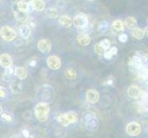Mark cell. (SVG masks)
Here are the masks:
<instances>
[{"mask_svg":"<svg viewBox=\"0 0 148 138\" xmlns=\"http://www.w3.org/2000/svg\"><path fill=\"white\" fill-rule=\"evenodd\" d=\"M49 110H50L49 105L46 102H40L38 104H36L34 109V113L36 118L40 122H45L48 117Z\"/></svg>","mask_w":148,"mask_h":138,"instance_id":"1","label":"cell"},{"mask_svg":"<svg viewBox=\"0 0 148 138\" xmlns=\"http://www.w3.org/2000/svg\"><path fill=\"white\" fill-rule=\"evenodd\" d=\"M83 123L87 130L95 131L98 128V119L94 112L87 113L83 118Z\"/></svg>","mask_w":148,"mask_h":138,"instance_id":"2","label":"cell"},{"mask_svg":"<svg viewBox=\"0 0 148 138\" xmlns=\"http://www.w3.org/2000/svg\"><path fill=\"white\" fill-rule=\"evenodd\" d=\"M74 26H75L78 30H86L88 25H89V20H88L87 16H85L84 14H78L74 17Z\"/></svg>","mask_w":148,"mask_h":138,"instance_id":"3","label":"cell"},{"mask_svg":"<svg viewBox=\"0 0 148 138\" xmlns=\"http://www.w3.org/2000/svg\"><path fill=\"white\" fill-rule=\"evenodd\" d=\"M0 34H1L2 38L5 41H13L16 37L15 30L11 29L10 27H8V26H4L1 28V30H0Z\"/></svg>","mask_w":148,"mask_h":138,"instance_id":"4","label":"cell"},{"mask_svg":"<svg viewBox=\"0 0 148 138\" xmlns=\"http://www.w3.org/2000/svg\"><path fill=\"white\" fill-rule=\"evenodd\" d=\"M126 132H127L128 135H130L136 136V135H139L141 133L142 127H141V125L138 122H130V123L127 124Z\"/></svg>","mask_w":148,"mask_h":138,"instance_id":"5","label":"cell"},{"mask_svg":"<svg viewBox=\"0 0 148 138\" xmlns=\"http://www.w3.org/2000/svg\"><path fill=\"white\" fill-rule=\"evenodd\" d=\"M46 63H47L48 67L52 70H58L61 67V60L59 59V57L55 56V55L49 56L46 60Z\"/></svg>","mask_w":148,"mask_h":138,"instance_id":"6","label":"cell"},{"mask_svg":"<svg viewBox=\"0 0 148 138\" xmlns=\"http://www.w3.org/2000/svg\"><path fill=\"white\" fill-rule=\"evenodd\" d=\"M100 99L99 92L95 89H88L86 92V99L89 103H96Z\"/></svg>","mask_w":148,"mask_h":138,"instance_id":"7","label":"cell"},{"mask_svg":"<svg viewBox=\"0 0 148 138\" xmlns=\"http://www.w3.org/2000/svg\"><path fill=\"white\" fill-rule=\"evenodd\" d=\"M127 92H128V95L132 99L142 98V95H143V91L141 90V89H140V87H138L137 86H135V85L130 86Z\"/></svg>","mask_w":148,"mask_h":138,"instance_id":"8","label":"cell"},{"mask_svg":"<svg viewBox=\"0 0 148 138\" xmlns=\"http://www.w3.org/2000/svg\"><path fill=\"white\" fill-rule=\"evenodd\" d=\"M37 47L41 51L42 53H48L51 50V43L49 40H41L39 41L38 44H37Z\"/></svg>","mask_w":148,"mask_h":138,"instance_id":"9","label":"cell"},{"mask_svg":"<svg viewBox=\"0 0 148 138\" xmlns=\"http://www.w3.org/2000/svg\"><path fill=\"white\" fill-rule=\"evenodd\" d=\"M0 64L5 68L10 67L12 66V58L10 57V55L7 53H3L0 55Z\"/></svg>","mask_w":148,"mask_h":138,"instance_id":"10","label":"cell"},{"mask_svg":"<svg viewBox=\"0 0 148 138\" xmlns=\"http://www.w3.org/2000/svg\"><path fill=\"white\" fill-rule=\"evenodd\" d=\"M77 41H78L79 44L86 46L88 44H90L91 37L89 36V34H87V33H80L77 36Z\"/></svg>","mask_w":148,"mask_h":138,"instance_id":"11","label":"cell"},{"mask_svg":"<svg viewBox=\"0 0 148 138\" xmlns=\"http://www.w3.org/2000/svg\"><path fill=\"white\" fill-rule=\"evenodd\" d=\"M129 64L130 66H131L132 68H133L134 70H140V69L142 68V64H141V59L137 57V56H133L131 58V60H130L129 62Z\"/></svg>","mask_w":148,"mask_h":138,"instance_id":"12","label":"cell"},{"mask_svg":"<svg viewBox=\"0 0 148 138\" xmlns=\"http://www.w3.org/2000/svg\"><path fill=\"white\" fill-rule=\"evenodd\" d=\"M124 26L128 28V29H134V28H136L137 26V20L136 18L134 17H127L125 18V21H124Z\"/></svg>","mask_w":148,"mask_h":138,"instance_id":"13","label":"cell"},{"mask_svg":"<svg viewBox=\"0 0 148 138\" xmlns=\"http://www.w3.org/2000/svg\"><path fill=\"white\" fill-rule=\"evenodd\" d=\"M27 75H28V73L24 67L18 66L15 68V76L18 78H20V79H25L27 77Z\"/></svg>","mask_w":148,"mask_h":138,"instance_id":"14","label":"cell"},{"mask_svg":"<svg viewBox=\"0 0 148 138\" xmlns=\"http://www.w3.org/2000/svg\"><path fill=\"white\" fill-rule=\"evenodd\" d=\"M59 24L64 28H69L72 24V20L69 16L64 15L59 18Z\"/></svg>","mask_w":148,"mask_h":138,"instance_id":"15","label":"cell"},{"mask_svg":"<svg viewBox=\"0 0 148 138\" xmlns=\"http://www.w3.org/2000/svg\"><path fill=\"white\" fill-rule=\"evenodd\" d=\"M132 35L137 40H141L145 37V30L140 29V28H134V29L132 30Z\"/></svg>","mask_w":148,"mask_h":138,"instance_id":"16","label":"cell"},{"mask_svg":"<svg viewBox=\"0 0 148 138\" xmlns=\"http://www.w3.org/2000/svg\"><path fill=\"white\" fill-rule=\"evenodd\" d=\"M34 6V8L37 11H42L44 10L45 7V3L44 1H41V0H34V1L31 2Z\"/></svg>","mask_w":148,"mask_h":138,"instance_id":"17","label":"cell"},{"mask_svg":"<svg viewBox=\"0 0 148 138\" xmlns=\"http://www.w3.org/2000/svg\"><path fill=\"white\" fill-rule=\"evenodd\" d=\"M28 17V12H23V11H16L15 12V18L18 21H21V22H24L27 20Z\"/></svg>","mask_w":148,"mask_h":138,"instance_id":"18","label":"cell"},{"mask_svg":"<svg viewBox=\"0 0 148 138\" xmlns=\"http://www.w3.org/2000/svg\"><path fill=\"white\" fill-rule=\"evenodd\" d=\"M108 29H109V23L108 20H102L98 24V26H97V30L100 33H104Z\"/></svg>","mask_w":148,"mask_h":138,"instance_id":"19","label":"cell"},{"mask_svg":"<svg viewBox=\"0 0 148 138\" xmlns=\"http://www.w3.org/2000/svg\"><path fill=\"white\" fill-rule=\"evenodd\" d=\"M20 33L22 38L27 39L31 34V29L28 25H23L20 28Z\"/></svg>","mask_w":148,"mask_h":138,"instance_id":"20","label":"cell"},{"mask_svg":"<svg viewBox=\"0 0 148 138\" xmlns=\"http://www.w3.org/2000/svg\"><path fill=\"white\" fill-rule=\"evenodd\" d=\"M117 53H118V49H117V47H115V46H113V47H111V48H109L108 50H106V53H105V54H104V57L106 58V59H111L112 58L114 55H116L117 54Z\"/></svg>","mask_w":148,"mask_h":138,"instance_id":"21","label":"cell"},{"mask_svg":"<svg viewBox=\"0 0 148 138\" xmlns=\"http://www.w3.org/2000/svg\"><path fill=\"white\" fill-rule=\"evenodd\" d=\"M112 28L116 31H122L124 30V23L119 20H116L112 22Z\"/></svg>","mask_w":148,"mask_h":138,"instance_id":"22","label":"cell"},{"mask_svg":"<svg viewBox=\"0 0 148 138\" xmlns=\"http://www.w3.org/2000/svg\"><path fill=\"white\" fill-rule=\"evenodd\" d=\"M10 90L13 93H21L22 90V86L20 82H13L10 85Z\"/></svg>","mask_w":148,"mask_h":138,"instance_id":"23","label":"cell"},{"mask_svg":"<svg viewBox=\"0 0 148 138\" xmlns=\"http://www.w3.org/2000/svg\"><path fill=\"white\" fill-rule=\"evenodd\" d=\"M58 122L61 124L62 126H68L71 124V122H69V120L67 119L66 117V115L65 114H61V115H59V116H58Z\"/></svg>","mask_w":148,"mask_h":138,"instance_id":"24","label":"cell"},{"mask_svg":"<svg viewBox=\"0 0 148 138\" xmlns=\"http://www.w3.org/2000/svg\"><path fill=\"white\" fill-rule=\"evenodd\" d=\"M46 15L51 18H56L58 17V12L56 8L53 7H49L46 9Z\"/></svg>","mask_w":148,"mask_h":138,"instance_id":"25","label":"cell"},{"mask_svg":"<svg viewBox=\"0 0 148 138\" xmlns=\"http://www.w3.org/2000/svg\"><path fill=\"white\" fill-rule=\"evenodd\" d=\"M18 11L28 12V8H29V3L25 1H18Z\"/></svg>","mask_w":148,"mask_h":138,"instance_id":"26","label":"cell"},{"mask_svg":"<svg viewBox=\"0 0 148 138\" xmlns=\"http://www.w3.org/2000/svg\"><path fill=\"white\" fill-rule=\"evenodd\" d=\"M66 115V117L67 119L69 120V122H71V123H75L77 122V120H78V116H77V114L75 112H68L65 114Z\"/></svg>","mask_w":148,"mask_h":138,"instance_id":"27","label":"cell"},{"mask_svg":"<svg viewBox=\"0 0 148 138\" xmlns=\"http://www.w3.org/2000/svg\"><path fill=\"white\" fill-rule=\"evenodd\" d=\"M65 76L66 77H68L69 79H75L76 78V71L73 70V69H67L66 71H65Z\"/></svg>","mask_w":148,"mask_h":138,"instance_id":"28","label":"cell"},{"mask_svg":"<svg viewBox=\"0 0 148 138\" xmlns=\"http://www.w3.org/2000/svg\"><path fill=\"white\" fill-rule=\"evenodd\" d=\"M140 59H141L142 68H143V69H148V54L143 53Z\"/></svg>","mask_w":148,"mask_h":138,"instance_id":"29","label":"cell"},{"mask_svg":"<svg viewBox=\"0 0 148 138\" xmlns=\"http://www.w3.org/2000/svg\"><path fill=\"white\" fill-rule=\"evenodd\" d=\"M95 52L99 55H104L106 53V50L103 48V46L100 44V43H98L95 45Z\"/></svg>","mask_w":148,"mask_h":138,"instance_id":"30","label":"cell"},{"mask_svg":"<svg viewBox=\"0 0 148 138\" xmlns=\"http://www.w3.org/2000/svg\"><path fill=\"white\" fill-rule=\"evenodd\" d=\"M100 44L103 46V48L106 51V50H108L109 48H110V45H111V43H110V41L108 40V39H104V40H102L101 41H100Z\"/></svg>","mask_w":148,"mask_h":138,"instance_id":"31","label":"cell"},{"mask_svg":"<svg viewBox=\"0 0 148 138\" xmlns=\"http://www.w3.org/2000/svg\"><path fill=\"white\" fill-rule=\"evenodd\" d=\"M1 117L6 122H11L12 120H13V117L11 116L10 114H8V113H2L1 114Z\"/></svg>","mask_w":148,"mask_h":138,"instance_id":"32","label":"cell"},{"mask_svg":"<svg viewBox=\"0 0 148 138\" xmlns=\"http://www.w3.org/2000/svg\"><path fill=\"white\" fill-rule=\"evenodd\" d=\"M119 40L120 43H126V41H128V35L125 34V33H121L119 36Z\"/></svg>","mask_w":148,"mask_h":138,"instance_id":"33","label":"cell"},{"mask_svg":"<svg viewBox=\"0 0 148 138\" xmlns=\"http://www.w3.org/2000/svg\"><path fill=\"white\" fill-rule=\"evenodd\" d=\"M105 84H106V86H114V84H115V79H114V77H113V76H109V77H108V79L105 82Z\"/></svg>","mask_w":148,"mask_h":138,"instance_id":"34","label":"cell"},{"mask_svg":"<svg viewBox=\"0 0 148 138\" xmlns=\"http://www.w3.org/2000/svg\"><path fill=\"white\" fill-rule=\"evenodd\" d=\"M7 95V90L5 87H0V98H5Z\"/></svg>","mask_w":148,"mask_h":138,"instance_id":"35","label":"cell"},{"mask_svg":"<svg viewBox=\"0 0 148 138\" xmlns=\"http://www.w3.org/2000/svg\"><path fill=\"white\" fill-rule=\"evenodd\" d=\"M3 79H4V81H6V82L10 81L11 75H9V74H8V73H5L4 75H3Z\"/></svg>","mask_w":148,"mask_h":138,"instance_id":"36","label":"cell"},{"mask_svg":"<svg viewBox=\"0 0 148 138\" xmlns=\"http://www.w3.org/2000/svg\"><path fill=\"white\" fill-rule=\"evenodd\" d=\"M36 63H37V59L35 57H32L30 59V61H29V64L31 66H34L36 64Z\"/></svg>","mask_w":148,"mask_h":138,"instance_id":"37","label":"cell"},{"mask_svg":"<svg viewBox=\"0 0 148 138\" xmlns=\"http://www.w3.org/2000/svg\"><path fill=\"white\" fill-rule=\"evenodd\" d=\"M22 135H24V136H25V137L30 136V133H28V131H27V130H23V131H22Z\"/></svg>","mask_w":148,"mask_h":138,"instance_id":"38","label":"cell"},{"mask_svg":"<svg viewBox=\"0 0 148 138\" xmlns=\"http://www.w3.org/2000/svg\"><path fill=\"white\" fill-rule=\"evenodd\" d=\"M30 26H31V27H32V28H34V27H35V22H34V21L30 22Z\"/></svg>","mask_w":148,"mask_h":138,"instance_id":"39","label":"cell"},{"mask_svg":"<svg viewBox=\"0 0 148 138\" xmlns=\"http://www.w3.org/2000/svg\"><path fill=\"white\" fill-rule=\"evenodd\" d=\"M145 34L148 36V27L146 28V29H145Z\"/></svg>","mask_w":148,"mask_h":138,"instance_id":"40","label":"cell"},{"mask_svg":"<svg viewBox=\"0 0 148 138\" xmlns=\"http://www.w3.org/2000/svg\"><path fill=\"white\" fill-rule=\"evenodd\" d=\"M2 112H3V109L1 106H0V114H2Z\"/></svg>","mask_w":148,"mask_h":138,"instance_id":"41","label":"cell"},{"mask_svg":"<svg viewBox=\"0 0 148 138\" xmlns=\"http://www.w3.org/2000/svg\"><path fill=\"white\" fill-rule=\"evenodd\" d=\"M13 138H18V135H14V137Z\"/></svg>","mask_w":148,"mask_h":138,"instance_id":"42","label":"cell"},{"mask_svg":"<svg viewBox=\"0 0 148 138\" xmlns=\"http://www.w3.org/2000/svg\"><path fill=\"white\" fill-rule=\"evenodd\" d=\"M25 138H34V137H32V136H28V137H25Z\"/></svg>","mask_w":148,"mask_h":138,"instance_id":"43","label":"cell"}]
</instances>
